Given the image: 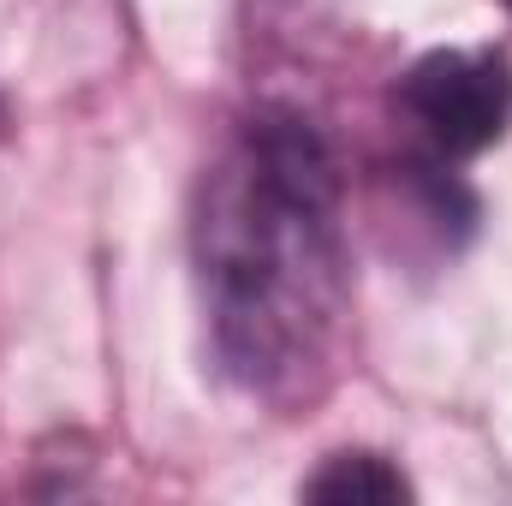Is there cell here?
<instances>
[{"label": "cell", "mask_w": 512, "mask_h": 506, "mask_svg": "<svg viewBox=\"0 0 512 506\" xmlns=\"http://www.w3.org/2000/svg\"><path fill=\"white\" fill-rule=\"evenodd\" d=\"M191 274L221 381L280 417L316 405L352 334L346 185L322 126L262 102L197 179Z\"/></svg>", "instance_id": "1"}, {"label": "cell", "mask_w": 512, "mask_h": 506, "mask_svg": "<svg viewBox=\"0 0 512 506\" xmlns=\"http://www.w3.org/2000/svg\"><path fill=\"white\" fill-rule=\"evenodd\" d=\"M393 120L417 161L465 167L512 131V60L501 48H429L393 84Z\"/></svg>", "instance_id": "2"}, {"label": "cell", "mask_w": 512, "mask_h": 506, "mask_svg": "<svg viewBox=\"0 0 512 506\" xmlns=\"http://www.w3.org/2000/svg\"><path fill=\"white\" fill-rule=\"evenodd\" d=\"M298 495L304 501H322V506H399V501H411V483H405V471L387 453L340 447V453H328L304 477Z\"/></svg>", "instance_id": "3"}, {"label": "cell", "mask_w": 512, "mask_h": 506, "mask_svg": "<svg viewBox=\"0 0 512 506\" xmlns=\"http://www.w3.org/2000/svg\"><path fill=\"white\" fill-rule=\"evenodd\" d=\"M495 6H507V12H512V0H495Z\"/></svg>", "instance_id": "4"}]
</instances>
